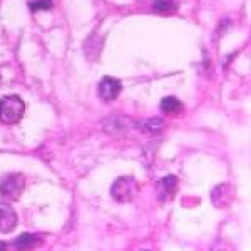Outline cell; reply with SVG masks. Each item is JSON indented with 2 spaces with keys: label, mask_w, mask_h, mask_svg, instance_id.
Here are the masks:
<instances>
[{
  "label": "cell",
  "mask_w": 251,
  "mask_h": 251,
  "mask_svg": "<svg viewBox=\"0 0 251 251\" xmlns=\"http://www.w3.org/2000/svg\"><path fill=\"white\" fill-rule=\"evenodd\" d=\"M24 112H25V104L22 97L9 94L0 99V123L17 124L24 117Z\"/></svg>",
  "instance_id": "cell-1"
},
{
  "label": "cell",
  "mask_w": 251,
  "mask_h": 251,
  "mask_svg": "<svg viewBox=\"0 0 251 251\" xmlns=\"http://www.w3.org/2000/svg\"><path fill=\"white\" fill-rule=\"evenodd\" d=\"M139 186L137 181L132 176H121L114 181L111 186V196L114 198L117 203H131L136 198Z\"/></svg>",
  "instance_id": "cell-2"
},
{
  "label": "cell",
  "mask_w": 251,
  "mask_h": 251,
  "mask_svg": "<svg viewBox=\"0 0 251 251\" xmlns=\"http://www.w3.org/2000/svg\"><path fill=\"white\" fill-rule=\"evenodd\" d=\"M25 189V177L20 173L5 174L0 181V194L7 201H17Z\"/></svg>",
  "instance_id": "cell-3"
},
{
  "label": "cell",
  "mask_w": 251,
  "mask_h": 251,
  "mask_svg": "<svg viewBox=\"0 0 251 251\" xmlns=\"http://www.w3.org/2000/svg\"><path fill=\"white\" fill-rule=\"evenodd\" d=\"M121 89H123L121 80L107 75V77H104L99 82V86H97V94H99V97L104 102H112V100L117 99V96L121 94Z\"/></svg>",
  "instance_id": "cell-4"
},
{
  "label": "cell",
  "mask_w": 251,
  "mask_h": 251,
  "mask_svg": "<svg viewBox=\"0 0 251 251\" xmlns=\"http://www.w3.org/2000/svg\"><path fill=\"white\" fill-rule=\"evenodd\" d=\"M17 213L10 204H0V233H12L17 226Z\"/></svg>",
  "instance_id": "cell-5"
},
{
  "label": "cell",
  "mask_w": 251,
  "mask_h": 251,
  "mask_svg": "<svg viewBox=\"0 0 251 251\" xmlns=\"http://www.w3.org/2000/svg\"><path fill=\"white\" fill-rule=\"evenodd\" d=\"M177 188H179V179L173 174L163 177V179L157 183V196L161 201H169L173 200V196L176 194Z\"/></svg>",
  "instance_id": "cell-6"
},
{
  "label": "cell",
  "mask_w": 251,
  "mask_h": 251,
  "mask_svg": "<svg viewBox=\"0 0 251 251\" xmlns=\"http://www.w3.org/2000/svg\"><path fill=\"white\" fill-rule=\"evenodd\" d=\"M183 109H184L183 102L174 96L163 97V100H161V111H163V114H166V116L176 117L177 114L183 112Z\"/></svg>",
  "instance_id": "cell-7"
},
{
  "label": "cell",
  "mask_w": 251,
  "mask_h": 251,
  "mask_svg": "<svg viewBox=\"0 0 251 251\" xmlns=\"http://www.w3.org/2000/svg\"><path fill=\"white\" fill-rule=\"evenodd\" d=\"M40 243H42V238L37 236V234L22 233L17 240L14 241V245L17 246L19 250H32V248H37Z\"/></svg>",
  "instance_id": "cell-8"
},
{
  "label": "cell",
  "mask_w": 251,
  "mask_h": 251,
  "mask_svg": "<svg viewBox=\"0 0 251 251\" xmlns=\"http://www.w3.org/2000/svg\"><path fill=\"white\" fill-rule=\"evenodd\" d=\"M166 127L164 121L161 117H154V119H148L141 124V131L144 134H156V132H161Z\"/></svg>",
  "instance_id": "cell-9"
},
{
  "label": "cell",
  "mask_w": 251,
  "mask_h": 251,
  "mask_svg": "<svg viewBox=\"0 0 251 251\" xmlns=\"http://www.w3.org/2000/svg\"><path fill=\"white\" fill-rule=\"evenodd\" d=\"M111 126H106V129L109 132H124L127 129V119L126 117H119V116H114L107 121Z\"/></svg>",
  "instance_id": "cell-10"
},
{
  "label": "cell",
  "mask_w": 251,
  "mask_h": 251,
  "mask_svg": "<svg viewBox=\"0 0 251 251\" xmlns=\"http://www.w3.org/2000/svg\"><path fill=\"white\" fill-rule=\"evenodd\" d=\"M176 3L171 2V0H156L154 2V10L157 14H164V15H169V14H174L176 12Z\"/></svg>",
  "instance_id": "cell-11"
},
{
  "label": "cell",
  "mask_w": 251,
  "mask_h": 251,
  "mask_svg": "<svg viewBox=\"0 0 251 251\" xmlns=\"http://www.w3.org/2000/svg\"><path fill=\"white\" fill-rule=\"evenodd\" d=\"M52 7H54V0H30V2H29V9L32 12L50 10Z\"/></svg>",
  "instance_id": "cell-12"
},
{
  "label": "cell",
  "mask_w": 251,
  "mask_h": 251,
  "mask_svg": "<svg viewBox=\"0 0 251 251\" xmlns=\"http://www.w3.org/2000/svg\"><path fill=\"white\" fill-rule=\"evenodd\" d=\"M7 246H9V245H7V243L0 241V250H5V248H7Z\"/></svg>",
  "instance_id": "cell-13"
},
{
  "label": "cell",
  "mask_w": 251,
  "mask_h": 251,
  "mask_svg": "<svg viewBox=\"0 0 251 251\" xmlns=\"http://www.w3.org/2000/svg\"><path fill=\"white\" fill-rule=\"evenodd\" d=\"M0 84H2V75H0Z\"/></svg>",
  "instance_id": "cell-14"
}]
</instances>
